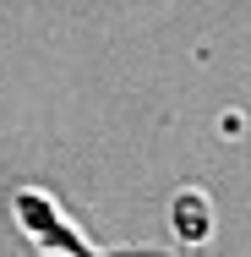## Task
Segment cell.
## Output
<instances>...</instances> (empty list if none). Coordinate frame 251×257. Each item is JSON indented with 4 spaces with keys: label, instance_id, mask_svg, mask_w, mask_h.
Returning a JSON list of instances; mask_svg holds the SVG:
<instances>
[{
    "label": "cell",
    "instance_id": "1",
    "mask_svg": "<svg viewBox=\"0 0 251 257\" xmlns=\"http://www.w3.org/2000/svg\"><path fill=\"white\" fill-rule=\"evenodd\" d=\"M11 213H17V224L33 235V246H44V252H66V257H88L93 252V241H82V235L60 219V208H55L50 192H17V197H11Z\"/></svg>",
    "mask_w": 251,
    "mask_h": 257
},
{
    "label": "cell",
    "instance_id": "2",
    "mask_svg": "<svg viewBox=\"0 0 251 257\" xmlns=\"http://www.w3.org/2000/svg\"><path fill=\"white\" fill-rule=\"evenodd\" d=\"M169 230H175L180 246H202L213 235V208H207V197L202 192H180L175 208H169Z\"/></svg>",
    "mask_w": 251,
    "mask_h": 257
}]
</instances>
